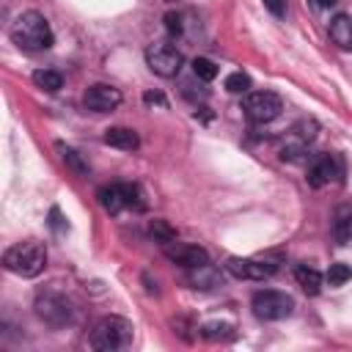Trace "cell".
Returning a JSON list of instances; mask_svg holds the SVG:
<instances>
[{"label":"cell","mask_w":352,"mask_h":352,"mask_svg":"<svg viewBox=\"0 0 352 352\" xmlns=\"http://www.w3.org/2000/svg\"><path fill=\"white\" fill-rule=\"evenodd\" d=\"M8 36H11V41H14L19 50H28V52L50 50L52 41H55L47 16L38 14V11H22V14L11 22Z\"/></svg>","instance_id":"obj_1"},{"label":"cell","mask_w":352,"mask_h":352,"mask_svg":"<svg viewBox=\"0 0 352 352\" xmlns=\"http://www.w3.org/2000/svg\"><path fill=\"white\" fill-rule=\"evenodd\" d=\"M3 267L19 278H36L47 267V248L38 239L16 242L3 253Z\"/></svg>","instance_id":"obj_2"},{"label":"cell","mask_w":352,"mask_h":352,"mask_svg":"<svg viewBox=\"0 0 352 352\" xmlns=\"http://www.w3.org/2000/svg\"><path fill=\"white\" fill-rule=\"evenodd\" d=\"M132 344V322L124 316H102L91 330V346L99 352H116Z\"/></svg>","instance_id":"obj_3"},{"label":"cell","mask_w":352,"mask_h":352,"mask_svg":"<svg viewBox=\"0 0 352 352\" xmlns=\"http://www.w3.org/2000/svg\"><path fill=\"white\" fill-rule=\"evenodd\" d=\"M33 308H36L38 319H44V322H47L50 327H55V330H60V327H66V324L74 322V305H72V300H69L66 294H60V292H52V289L38 292Z\"/></svg>","instance_id":"obj_4"},{"label":"cell","mask_w":352,"mask_h":352,"mask_svg":"<svg viewBox=\"0 0 352 352\" xmlns=\"http://www.w3.org/2000/svg\"><path fill=\"white\" fill-rule=\"evenodd\" d=\"M96 198L107 214H118L121 209H135V212L146 209V201L138 184H104L99 187Z\"/></svg>","instance_id":"obj_5"},{"label":"cell","mask_w":352,"mask_h":352,"mask_svg":"<svg viewBox=\"0 0 352 352\" xmlns=\"http://www.w3.org/2000/svg\"><path fill=\"white\" fill-rule=\"evenodd\" d=\"M250 308H253V316L261 319V322H280L286 316H292L294 311V300L286 294V292H278V289H261L250 297Z\"/></svg>","instance_id":"obj_6"},{"label":"cell","mask_w":352,"mask_h":352,"mask_svg":"<svg viewBox=\"0 0 352 352\" xmlns=\"http://www.w3.org/2000/svg\"><path fill=\"white\" fill-rule=\"evenodd\" d=\"M283 102L275 91H250L242 99V113L250 124H270L280 116Z\"/></svg>","instance_id":"obj_7"},{"label":"cell","mask_w":352,"mask_h":352,"mask_svg":"<svg viewBox=\"0 0 352 352\" xmlns=\"http://www.w3.org/2000/svg\"><path fill=\"white\" fill-rule=\"evenodd\" d=\"M146 63L160 77H176L182 72L184 58L170 41H154V44L146 47Z\"/></svg>","instance_id":"obj_8"},{"label":"cell","mask_w":352,"mask_h":352,"mask_svg":"<svg viewBox=\"0 0 352 352\" xmlns=\"http://www.w3.org/2000/svg\"><path fill=\"white\" fill-rule=\"evenodd\" d=\"M305 179L316 190L330 184V182H344V160H341V154H319L308 165V176Z\"/></svg>","instance_id":"obj_9"},{"label":"cell","mask_w":352,"mask_h":352,"mask_svg":"<svg viewBox=\"0 0 352 352\" xmlns=\"http://www.w3.org/2000/svg\"><path fill=\"white\" fill-rule=\"evenodd\" d=\"M121 99H124L121 91L116 85H107V82H96L82 94V104L91 113H110L121 104Z\"/></svg>","instance_id":"obj_10"},{"label":"cell","mask_w":352,"mask_h":352,"mask_svg":"<svg viewBox=\"0 0 352 352\" xmlns=\"http://www.w3.org/2000/svg\"><path fill=\"white\" fill-rule=\"evenodd\" d=\"M226 270L239 278V280H264V278H272L275 275V264L272 261H258V258H239V256H231L226 261Z\"/></svg>","instance_id":"obj_11"},{"label":"cell","mask_w":352,"mask_h":352,"mask_svg":"<svg viewBox=\"0 0 352 352\" xmlns=\"http://www.w3.org/2000/svg\"><path fill=\"white\" fill-rule=\"evenodd\" d=\"M165 256H168L170 261H176V264L187 267V270H195V267L209 264V253H206L204 248L187 245V242H176V239H173L170 245H165Z\"/></svg>","instance_id":"obj_12"},{"label":"cell","mask_w":352,"mask_h":352,"mask_svg":"<svg viewBox=\"0 0 352 352\" xmlns=\"http://www.w3.org/2000/svg\"><path fill=\"white\" fill-rule=\"evenodd\" d=\"M102 140H104L107 146H113V148H121V151H135V148L140 146L138 132L129 129V126H110V129H104Z\"/></svg>","instance_id":"obj_13"},{"label":"cell","mask_w":352,"mask_h":352,"mask_svg":"<svg viewBox=\"0 0 352 352\" xmlns=\"http://www.w3.org/2000/svg\"><path fill=\"white\" fill-rule=\"evenodd\" d=\"M330 38L338 50L352 52V16L349 14H336L330 19Z\"/></svg>","instance_id":"obj_14"},{"label":"cell","mask_w":352,"mask_h":352,"mask_svg":"<svg viewBox=\"0 0 352 352\" xmlns=\"http://www.w3.org/2000/svg\"><path fill=\"white\" fill-rule=\"evenodd\" d=\"M294 278H297V283L302 286L305 294H311V297L319 294V289H322V275H319L314 267H308V264H297Z\"/></svg>","instance_id":"obj_15"},{"label":"cell","mask_w":352,"mask_h":352,"mask_svg":"<svg viewBox=\"0 0 352 352\" xmlns=\"http://www.w3.org/2000/svg\"><path fill=\"white\" fill-rule=\"evenodd\" d=\"M58 151H60V160L77 173V176H88L91 173V168H88V162L82 160V154L80 151H74L72 146H66V143H58Z\"/></svg>","instance_id":"obj_16"},{"label":"cell","mask_w":352,"mask_h":352,"mask_svg":"<svg viewBox=\"0 0 352 352\" xmlns=\"http://www.w3.org/2000/svg\"><path fill=\"white\" fill-rule=\"evenodd\" d=\"M316 121L314 118H302V121H297L292 129H289V138L294 140V143H300V146H308L314 138H316Z\"/></svg>","instance_id":"obj_17"},{"label":"cell","mask_w":352,"mask_h":352,"mask_svg":"<svg viewBox=\"0 0 352 352\" xmlns=\"http://www.w3.org/2000/svg\"><path fill=\"white\" fill-rule=\"evenodd\" d=\"M33 82H36L38 88L50 91V94H55V91L63 88V77H60L58 72H52V69H36V72H33Z\"/></svg>","instance_id":"obj_18"},{"label":"cell","mask_w":352,"mask_h":352,"mask_svg":"<svg viewBox=\"0 0 352 352\" xmlns=\"http://www.w3.org/2000/svg\"><path fill=\"white\" fill-rule=\"evenodd\" d=\"M148 234H151V239H154V242H160L162 248H165V245H170V242L176 239V231H173V226H170L168 220H151Z\"/></svg>","instance_id":"obj_19"},{"label":"cell","mask_w":352,"mask_h":352,"mask_svg":"<svg viewBox=\"0 0 352 352\" xmlns=\"http://www.w3.org/2000/svg\"><path fill=\"white\" fill-rule=\"evenodd\" d=\"M201 336L209 338V341H217V338H234V324L228 322H206L201 327Z\"/></svg>","instance_id":"obj_20"},{"label":"cell","mask_w":352,"mask_h":352,"mask_svg":"<svg viewBox=\"0 0 352 352\" xmlns=\"http://www.w3.org/2000/svg\"><path fill=\"white\" fill-rule=\"evenodd\" d=\"M192 74H195L198 80H204V82H212V80L217 77V63L209 60V58H195V60H192Z\"/></svg>","instance_id":"obj_21"},{"label":"cell","mask_w":352,"mask_h":352,"mask_svg":"<svg viewBox=\"0 0 352 352\" xmlns=\"http://www.w3.org/2000/svg\"><path fill=\"white\" fill-rule=\"evenodd\" d=\"M333 236H336L338 245H349V242H352V212H346V214H341V217L336 220Z\"/></svg>","instance_id":"obj_22"},{"label":"cell","mask_w":352,"mask_h":352,"mask_svg":"<svg viewBox=\"0 0 352 352\" xmlns=\"http://www.w3.org/2000/svg\"><path fill=\"white\" fill-rule=\"evenodd\" d=\"M324 278H327L330 286H344V283L352 278V267H349V264H341V261H338V264H330V270H327Z\"/></svg>","instance_id":"obj_23"},{"label":"cell","mask_w":352,"mask_h":352,"mask_svg":"<svg viewBox=\"0 0 352 352\" xmlns=\"http://www.w3.org/2000/svg\"><path fill=\"white\" fill-rule=\"evenodd\" d=\"M248 88H250V77L245 72H231L226 77V91L228 94H248Z\"/></svg>","instance_id":"obj_24"},{"label":"cell","mask_w":352,"mask_h":352,"mask_svg":"<svg viewBox=\"0 0 352 352\" xmlns=\"http://www.w3.org/2000/svg\"><path fill=\"white\" fill-rule=\"evenodd\" d=\"M165 28H168L170 36H182V30H184V25H182V14L168 11V14H165Z\"/></svg>","instance_id":"obj_25"},{"label":"cell","mask_w":352,"mask_h":352,"mask_svg":"<svg viewBox=\"0 0 352 352\" xmlns=\"http://www.w3.org/2000/svg\"><path fill=\"white\" fill-rule=\"evenodd\" d=\"M286 6H289V0H264V8L272 14V16H286Z\"/></svg>","instance_id":"obj_26"},{"label":"cell","mask_w":352,"mask_h":352,"mask_svg":"<svg viewBox=\"0 0 352 352\" xmlns=\"http://www.w3.org/2000/svg\"><path fill=\"white\" fill-rule=\"evenodd\" d=\"M143 102H146V104H160V107L168 104V99H165L160 91H146V94H143Z\"/></svg>","instance_id":"obj_27"},{"label":"cell","mask_w":352,"mask_h":352,"mask_svg":"<svg viewBox=\"0 0 352 352\" xmlns=\"http://www.w3.org/2000/svg\"><path fill=\"white\" fill-rule=\"evenodd\" d=\"M50 226H52L55 231H60V228H63V217H60V209H58V206H52V209H50Z\"/></svg>","instance_id":"obj_28"},{"label":"cell","mask_w":352,"mask_h":352,"mask_svg":"<svg viewBox=\"0 0 352 352\" xmlns=\"http://www.w3.org/2000/svg\"><path fill=\"white\" fill-rule=\"evenodd\" d=\"M316 3H319V6H322V8H330V6H333V3H336V0H316Z\"/></svg>","instance_id":"obj_29"}]
</instances>
